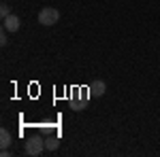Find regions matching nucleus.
Listing matches in <instances>:
<instances>
[{"label":"nucleus","instance_id":"f257e3e1","mask_svg":"<svg viewBox=\"0 0 160 157\" xmlns=\"http://www.w3.org/2000/svg\"><path fill=\"white\" fill-rule=\"evenodd\" d=\"M58 19H60V11L53 9V7H45L38 13V24L41 25H56Z\"/></svg>","mask_w":160,"mask_h":157},{"label":"nucleus","instance_id":"7ed1b4c3","mask_svg":"<svg viewBox=\"0 0 160 157\" xmlns=\"http://www.w3.org/2000/svg\"><path fill=\"white\" fill-rule=\"evenodd\" d=\"M19 25H22V21H19V17H17V15H9V17H4V19H2V28H4L7 32H17V30H19Z\"/></svg>","mask_w":160,"mask_h":157},{"label":"nucleus","instance_id":"0eeeda50","mask_svg":"<svg viewBox=\"0 0 160 157\" xmlns=\"http://www.w3.org/2000/svg\"><path fill=\"white\" fill-rule=\"evenodd\" d=\"M0 15H2V19L11 15V11H9V7H7V4H0Z\"/></svg>","mask_w":160,"mask_h":157},{"label":"nucleus","instance_id":"20e7f679","mask_svg":"<svg viewBox=\"0 0 160 157\" xmlns=\"http://www.w3.org/2000/svg\"><path fill=\"white\" fill-rule=\"evenodd\" d=\"M92 96H105V91H107V83L105 81H94V83L90 85V89H88Z\"/></svg>","mask_w":160,"mask_h":157},{"label":"nucleus","instance_id":"39448f33","mask_svg":"<svg viewBox=\"0 0 160 157\" xmlns=\"http://www.w3.org/2000/svg\"><path fill=\"white\" fill-rule=\"evenodd\" d=\"M9 145H11V134H9V130H4V127H2V130H0V146H2V149H7Z\"/></svg>","mask_w":160,"mask_h":157},{"label":"nucleus","instance_id":"423d86ee","mask_svg":"<svg viewBox=\"0 0 160 157\" xmlns=\"http://www.w3.org/2000/svg\"><path fill=\"white\" fill-rule=\"evenodd\" d=\"M58 145H60V140H58L56 136H51V138H47V140H45V146H47L49 151H56V149H58Z\"/></svg>","mask_w":160,"mask_h":157},{"label":"nucleus","instance_id":"6e6552de","mask_svg":"<svg viewBox=\"0 0 160 157\" xmlns=\"http://www.w3.org/2000/svg\"><path fill=\"white\" fill-rule=\"evenodd\" d=\"M9 40H7V30H2V34H0V45H7Z\"/></svg>","mask_w":160,"mask_h":157},{"label":"nucleus","instance_id":"f03ea898","mask_svg":"<svg viewBox=\"0 0 160 157\" xmlns=\"http://www.w3.org/2000/svg\"><path fill=\"white\" fill-rule=\"evenodd\" d=\"M43 149H45V142H43V138L41 136H32L28 142H26V153L32 157H37L43 153Z\"/></svg>","mask_w":160,"mask_h":157}]
</instances>
